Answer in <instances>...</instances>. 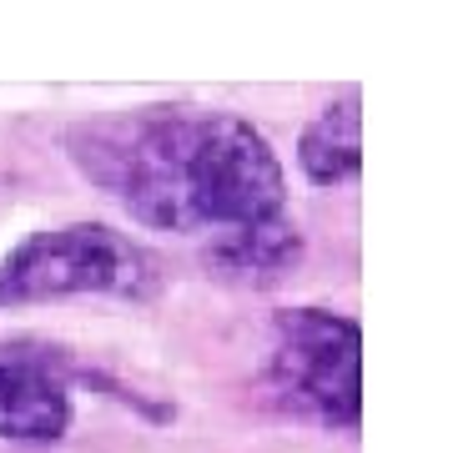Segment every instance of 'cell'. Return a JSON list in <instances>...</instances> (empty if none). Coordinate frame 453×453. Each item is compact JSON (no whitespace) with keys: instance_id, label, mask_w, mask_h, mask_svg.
I'll return each instance as SVG.
<instances>
[{"instance_id":"2","label":"cell","mask_w":453,"mask_h":453,"mask_svg":"<svg viewBox=\"0 0 453 453\" xmlns=\"http://www.w3.org/2000/svg\"><path fill=\"white\" fill-rule=\"evenodd\" d=\"M166 282L162 257L106 222H65L20 237L0 257V312L41 308L65 297L146 303Z\"/></svg>"},{"instance_id":"1","label":"cell","mask_w":453,"mask_h":453,"mask_svg":"<svg viewBox=\"0 0 453 453\" xmlns=\"http://www.w3.org/2000/svg\"><path fill=\"white\" fill-rule=\"evenodd\" d=\"M61 146L101 196L151 232L192 237L288 211L273 142L226 106H116L71 121Z\"/></svg>"},{"instance_id":"5","label":"cell","mask_w":453,"mask_h":453,"mask_svg":"<svg viewBox=\"0 0 453 453\" xmlns=\"http://www.w3.org/2000/svg\"><path fill=\"white\" fill-rule=\"evenodd\" d=\"M303 226L292 222L288 211H273V217H257V222L226 226V232H211L207 262L211 277H222L232 288H277L282 277H292L303 267Z\"/></svg>"},{"instance_id":"6","label":"cell","mask_w":453,"mask_h":453,"mask_svg":"<svg viewBox=\"0 0 453 453\" xmlns=\"http://www.w3.org/2000/svg\"><path fill=\"white\" fill-rule=\"evenodd\" d=\"M363 166V96L357 86H348L342 96L323 101L312 121L297 136V172L308 187L327 192V187H342V181L357 177Z\"/></svg>"},{"instance_id":"4","label":"cell","mask_w":453,"mask_h":453,"mask_svg":"<svg viewBox=\"0 0 453 453\" xmlns=\"http://www.w3.org/2000/svg\"><path fill=\"white\" fill-rule=\"evenodd\" d=\"M86 372L61 342L5 338L0 342V443L46 449L76 423V383Z\"/></svg>"},{"instance_id":"3","label":"cell","mask_w":453,"mask_h":453,"mask_svg":"<svg viewBox=\"0 0 453 453\" xmlns=\"http://www.w3.org/2000/svg\"><path fill=\"white\" fill-rule=\"evenodd\" d=\"M262 388L292 423L357 434L363 423V327L333 308H282L267 323Z\"/></svg>"}]
</instances>
